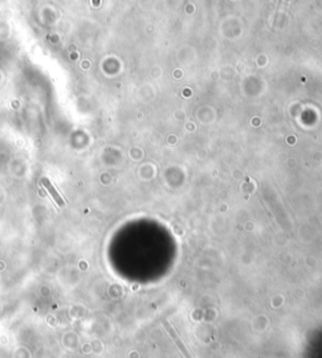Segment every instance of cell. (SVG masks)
Masks as SVG:
<instances>
[{
    "label": "cell",
    "instance_id": "1",
    "mask_svg": "<svg viewBox=\"0 0 322 358\" xmlns=\"http://www.w3.org/2000/svg\"><path fill=\"white\" fill-rule=\"evenodd\" d=\"M164 327H165L166 330H168L169 335H170V337L173 338L174 342L176 343V346H178V348H179V350H180V352L184 355V357H185V358H191V356H190V353H189V351L186 350V347H185V346H184V343L181 342L180 338L178 337V335H176L175 331H174L173 328H171L170 324H169L168 322H164Z\"/></svg>",
    "mask_w": 322,
    "mask_h": 358
},
{
    "label": "cell",
    "instance_id": "2",
    "mask_svg": "<svg viewBox=\"0 0 322 358\" xmlns=\"http://www.w3.org/2000/svg\"><path fill=\"white\" fill-rule=\"evenodd\" d=\"M42 182H43V185H44V187L48 190V192H49L50 195H52L53 199L55 200V202H57L58 205H64V201H63L62 196H59V195H58V192H57V191H55V188L53 187V185H52V183H50V181L48 180V179L43 178V179H42Z\"/></svg>",
    "mask_w": 322,
    "mask_h": 358
}]
</instances>
